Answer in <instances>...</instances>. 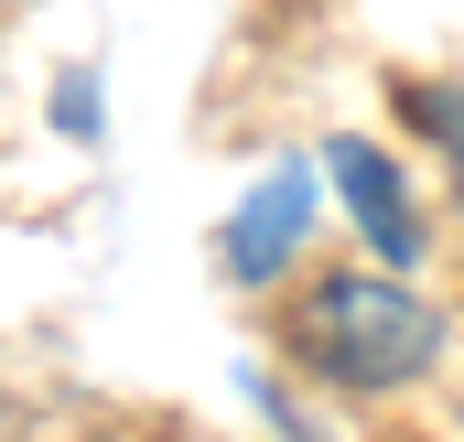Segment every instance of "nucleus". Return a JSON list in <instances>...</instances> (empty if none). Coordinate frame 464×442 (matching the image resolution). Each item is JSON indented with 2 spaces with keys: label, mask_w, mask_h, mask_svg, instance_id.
Returning <instances> with one entry per match:
<instances>
[{
  "label": "nucleus",
  "mask_w": 464,
  "mask_h": 442,
  "mask_svg": "<svg viewBox=\"0 0 464 442\" xmlns=\"http://www.w3.org/2000/svg\"><path fill=\"white\" fill-rule=\"evenodd\" d=\"M303 356L356 389V399H378V389H411L432 356H443V313L411 292V281H378V270H324L314 292H303Z\"/></svg>",
  "instance_id": "1"
},
{
  "label": "nucleus",
  "mask_w": 464,
  "mask_h": 442,
  "mask_svg": "<svg viewBox=\"0 0 464 442\" xmlns=\"http://www.w3.org/2000/svg\"><path fill=\"white\" fill-rule=\"evenodd\" d=\"M324 173H335V195L356 206V237H367L389 270H411V259H421V206H411V184L389 173V151L335 140V151H324Z\"/></svg>",
  "instance_id": "2"
},
{
  "label": "nucleus",
  "mask_w": 464,
  "mask_h": 442,
  "mask_svg": "<svg viewBox=\"0 0 464 442\" xmlns=\"http://www.w3.org/2000/svg\"><path fill=\"white\" fill-rule=\"evenodd\" d=\"M303 206H314V184H303V173H270V184L237 206V226H227V270H237V281H270V270L292 259Z\"/></svg>",
  "instance_id": "3"
},
{
  "label": "nucleus",
  "mask_w": 464,
  "mask_h": 442,
  "mask_svg": "<svg viewBox=\"0 0 464 442\" xmlns=\"http://www.w3.org/2000/svg\"><path fill=\"white\" fill-rule=\"evenodd\" d=\"M411 119H432V140L464 162V98H454V87H411Z\"/></svg>",
  "instance_id": "4"
}]
</instances>
